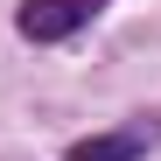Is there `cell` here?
<instances>
[{"mask_svg": "<svg viewBox=\"0 0 161 161\" xmlns=\"http://www.w3.org/2000/svg\"><path fill=\"white\" fill-rule=\"evenodd\" d=\"M98 7H105V0H21V7H14V28L28 42H63V35L84 28Z\"/></svg>", "mask_w": 161, "mask_h": 161, "instance_id": "6da1fadb", "label": "cell"}, {"mask_svg": "<svg viewBox=\"0 0 161 161\" xmlns=\"http://www.w3.org/2000/svg\"><path fill=\"white\" fill-rule=\"evenodd\" d=\"M154 147V126H119V133H84V140H70V161H140Z\"/></svg>", "mask_w": 161, "mask_h": 161, "instance_id": "7a4b0ae2", "label": "cell"}]
</instances>
